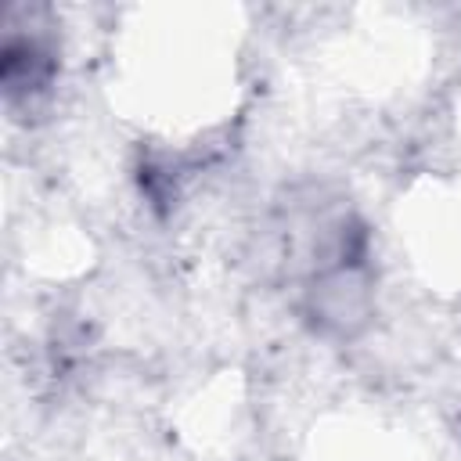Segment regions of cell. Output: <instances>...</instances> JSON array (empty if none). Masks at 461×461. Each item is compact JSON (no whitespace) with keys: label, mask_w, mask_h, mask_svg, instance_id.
Listing matches in <instances>:
<instances>
[{"label":"cell","mask_w":461,"mask_h":461,"mask_svg":"<svg viewBox=\"0 0 461 461\" xmlns=\"http://www.w3.org/2000/svg\"><path fill=\"white\" fill-rule=\"evenodd\" d=\"M4 94L7 101H32L36 94H43L58 72L54 65V47L29 25H14L7 22V36H4Z\"/></svg>","instance_id":"cell-1"}]
</instances>
